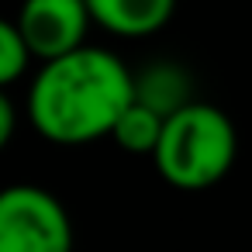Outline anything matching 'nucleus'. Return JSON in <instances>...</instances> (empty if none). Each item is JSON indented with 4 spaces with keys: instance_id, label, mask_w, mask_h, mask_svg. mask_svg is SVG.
Instances as JSON below:
<instances>
[{
    "instance_id": "f257e3e1",
    "label": "nucleus",
    "mask_w": 252,
    "mask_h": 252,
    "mask_svg": "<svg viewBox=\"0 0 252 252\" xmlns=\"http://www.w3.org/2000/svg\"><path fill=\"white\" fill-rule=\"evenodd\" d=\"M131 100L135 73L114 52L80 45L38 66L28 87V118L56 145H90L111 138Z\"/></svg>"
},
{
    "instance_id": "f03ea898",
    "label": "nucleus",
    "mask_w": 252,
    "mask_h": 252,
    "mask_svg": "<svg viewBox=\"0 0 252 252\" xmlns=\"http://www.w3.org/2000/svg\"><path fill=\"white\" fill-rule=\"evenodd\" d=\"M235 152H238V135L231 118L214 104L190 100L166 118L152 162L169 187L207 190L228 176Z\"/></svg>"
},
{
    "instance_id": "7ed1b4c3",
    "label": "nucleus",
    "mask_w": 252,
    "mask_h": 252,
    "mask_svg": "<svg viewBox=\"0 0 252 252\" xmlns=\"http://www.w3.org/2000/svg\"><path fill=\"white\" fill-rule=\"evenodd\" d=\"M0 252H73V224L63 200L18 183L0 193Z\"/></svg>"
},
{
    "instance_id": "20e7f679",
    "label": "nucleus",
    "mask_w": 252,
    "mask_h": 252,
    "mask_svg": "<svg viewBox=\"0 0 252 252\" xmlns=\"http://www.w3.org/2000/svg\"><path fill=\"white\" fill-rule=\"evenodd\" d=\"M14 25L28 38L38 63L87 45L94 14L87 0H21Z\"/></svg>"
},
{
    "instance_id": "39448f33",
    "label": "nucleus",
    "mask_w": 252,
    "mask_h": 252,
    "mask_svg": "<svg viewBox=\"0 0 252 252\" xmlns=\"http://www.w3.org/2000/svg\"><path fill=\"white\" fill-rule=\"evenodd\" d=\"M94 25L118 38H149L162 32L176 11V0H87Z\"/></svg>"
},
{
    "instance_id": "423d86ee",
    "label": "nucleus",
    "mask_w": 252,
    "mask_h": 252,
    "mask_svg": "<svg viewBox=\"0 0 252 252\" xmlns=\"http://www.w3.org/2000/svg\"><path fill=\"white\" fill-rule=\"evenodd\" d=\"M135 100L156 107L159 114H173L183 104H190V76L176 63H149L145 69L135 73Z\"/></svg>"
},
{
    "instance_id": "0eeeda50",
    "label": "nucleus",
    "mask_w": 252,
    "mask_h": 252,
    "mask_svg": "<svg viewBox=\"0 0 252 252\" xmlns=\"http://www.w3.org/2000/svg\"><path fill=\"white\" fill-rule=\"evenodd\" d=\"M162 128H166V114H159L156 107H149L142 100H131L125 107V114L118 118L111 138H114V145L121 152H128V156H149L152 159V152H156V145L162 138Z\"/></svg>"
},
{
    "instance_id": "6e6552de",
    "label": "nucleus",
    "mask_w": 252,
    "mask_h": 252,
    "mask_svg": "<svg viewBox=\"0 0 252 252\" xmlns=\"http://www.w3.org/2000/svg\"><path fill=\"white\" fill-rule=\"evenodd\" d=\"M35 63V52L28 45V38L21 35V28L14 21H4L0 25V83L4 87H14Z\"/></svg>"
},
{
    "instance_id": "1a4fd4ad",
    "label": "nucleus",
    "mask_w": 252,
    "mask_h": 252,
    "mask_svg": "<svg viewBox=\"0 0 252 252\" xmlns=\"http://www.w3.org/2000/svg\"><path fill=\"white\" fill-rule=\"evenodd\" d=\"M14 121H18L14 100L4 94V97H0V145H11V138H14Z\"/></svg>"
}]
</instances>
